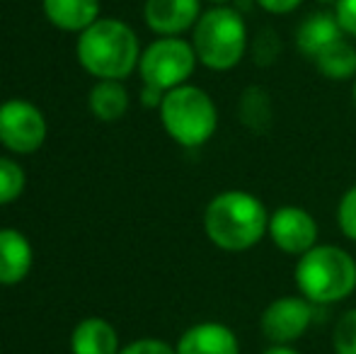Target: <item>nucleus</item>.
<instances>
[{
	"mask_svg": "<svg viewBox=\"0 0 356 354\" xmlns=\"http://www.w3.org/2000/svg\"><path fill=\"white\" fill-rule=\"evenodd\" d=\"M269 211L264 202L245 189L218 192L204 209V233L218 250L245 252L267 238Z\"/></svg>",
	"mask_w": 356,
	"mask_h": 354,
	"instance_id": "nucleus-1",
	"label": "nucleus"
},
{
	"mask_svg": "<svg viewBox=\"0 0 356 354\" xmlns=\"http://www.w3.org/2000/svg\"><path fill=\"white\" fill-rule=\"evenodd\" d=\"M293 282L310 303L334 306L356 291V260L344 248L318 243L296 260Z\"/></svg>",
	"mask_w": 356,
	"mask_h": 354,
	"instance_id": "nucleus-2",
	"label": "nucleus"
},
{
	"mask_svg": "<svg viewBox=\"0 0 356 354\" xmlns=\"http://www.w3.org/2000/svg\"><path fill=\"white\" fill-rule=\"evenodd\" d=\"M78 61L99 81H122L141 61L138 37L122 19H97L78 39Z\"/></svg>",
	"mask_w": 356,
	"mask_h": 354,
	"instance_id": "nucleus-3",
	"label": "nucleus"
},
{
	"mask_svg": "<svg viewBox=\"0 0 356 354\" xmlns=\"http://www.w3.org/2000/svg\"><path fill=\"white\" fill-rule=\"evenodd\" d=\"M192 47L209 71L225 73L240 66L250 47L245 15L233 5H213L192 29Z\"/></svg>",
	"mask_w": 356,
	"mask_h": 354,
	"instance_id": "nucleus-4",
	"label": "nucleus"
},
{
	"mask_svg": "<svg viewBox=\"0 0 356 354\" xmlns=\"http://www.w3.org/2000/svg\"><path fill=\"white\" fill-rule=\"evenodd\" d=\"M160 122L175 143L184 148H202L218 129V109L207 90L187 83L165 92Z\"/></svg>",
	"mask_w": 356,
	"mask_h": 354,
	"instance_id": "nucleus-5",
	"label": "nucleus"
},
{
	"mask_svg": "<svg viewBox=\"0 0 356 354\" xmlns=\"http://www.w3.org/2000/svg\"><path fill=\"white\" fill-rule=\"evenodd\" d=\"M197 63L199 58L192 42H184L179 37H160L141 54L138 73L143 78V86L170 92L179 86H187Z\"/></svg>",
	"mask_w": 356,
	"mask_h": 354,
	"instance_id": "nucleus-6",
	"label": "nucleus"
},
{
	"mask_svg": "<svg viewBox=\"0 0 356 354\" xmlns=\"http://www.w3.org/2000/svg\"><path fill=\"white\" fill-rule=\"evenodd\" d=\"M315 303L305 296H279L259 316V330L269 345H293L315 321Z\"/></svg>",
	"mask_w": 356,
	"mask_h": 354,
	"instance_id": "nucleus-7",
	"label": "nucleus"
},
{
	"mask_svg": "<svg viewBox=\"0 0 356 354\" xmlns=\"http://www.w3.org/2000/svg\"><path fill=\"white\" fill-rule=\"evenodd\" d=\"M267 238L284 255L300 257L310 248L318 246L320 226L308 209L296 207V204H286V207L269 211Z\"/></svg>",
	"mask_w": 356,
	"mask_h": 354,
	"instance_id": "nucleus-8",
	"label": "nucleus"
},
{
	"mask_svg": "<svg viewBox=\"0 0 356 354\" xmlns=\"http://www.w3.org/2000/svg\"><path fill=\"white\" fill-rule=\"evenodd\" d=\"M47 138V119L27 99L0 104V143L13 153H34Z\"/></svg>",
	"mask_w": 356,
	"mask_h": 354,
	"instance_id": "nucleus-9",
	"label": "nucleus"
},
{
	"mask_svg": "<svg viewBox=\"0 0 356 354\" xmlns=\"http://www.w3.org/2000/svg\"><path fill=\"white\" fill-rule=\"evenodd\" d=\"M202 17V0H145L143 19L160 37H179Z\"/></svg>",
	"mask_w": 356,
	"mask_h": 354,
	"instance_id": "nucleus-10",
	"label": "nucleus"
},
{
	"mask_svg": "<svg viewBox=\"0 0 356 354\" xmlns=\"http://www.w3.org/2000/svg\"><path fill=\"white\" fill-rule=\"evenodd\" d=\"M177 354H240V340L225 323L204 321L179 335Z\"/></svg>",
	"mask_w": 356,
	"mask_h": 354,
	"instance_id": "nucleus-11",
	"label": "nucleus"
},
{
	"mask_svg": "<svg viewBox=\"0 0 356 354\" xmlns=\"http://www.w3.org/2000/svg\"><path fill=\"white\" fill-rule=\"evenodd\" d=\"M344 29L339 27L334 13H327V10H318V13H310L303 22L296 29V47L303 54L305 58L315 61L320 54L327 47H332L334 42L344 39Z\"/></svg>",
	"mask_w": 356,
	"mask_h": 354,
	"instance_id": "nucleus-12",
	"label": "nucleus"
},
{
	"mask_svg": "<svg viewBox=\"0 0 356 354\" xmlns=\"http://www.w3.org/2000/svg\"><path fill=\"white\" fill-rule=\"evenodd\" d=\"M34 252L29 241L15 228H0V284H17L32 269Z\"/></svg>",
	"mask_w": 356,
	"mask_h": 354,
	"instance_id": "nucleus-13",
	"label": "nucleus"
},
{
	"mask_svg": "<svg viewBox=\"0 0 356 354\" xmlns=\"http://www.w3.org/2000/svg\"><path fill=\"white\" fill-rule=\"evenodd\" d=\"M238 119L250 134L272 131L274 127V97L264 86H248L238 99Z\"/></svg>",
	"mask_w": 356,
	"mask_h": 354,
	"instance_id": "nucleus-14",
	"label": "nucleus"
},
{
	"mask_svg": "<svg viewBox=\"0 0 356 354\" xmlns=\"http://www.w3.org/2000/svg\"><path fill=\"white\" fill-rule=\"evenodd\" d=\"M44 15L63 32H85L97 22L99 0H44Z\"/></svg>",
	"mask_w": 356,
	"mask_h": 354,
	"instance_id": "nucleus-15",
	"label": "nucleus"
},
{
	"mask_svg": "<svg viewBox=\"0 0 356 354\" xmlns=\"http://www.w3.org/2000/svg\"><path fill=\"white\" fill-rule=\"evenodd\" d=\"M73 354H119L117 330L102 318H85L71 335Z\"/></svg>",
	"mask_w": 356,
	"mask_h": 354,
	"instance_id": "nucleus-16",
	"label": "nucleus"
},
{
	"mask_svg": "<svg viewBox=\"0 0 356 354\" xmlns=\"http://www.w3.org/2000/svg\"><path fill=\"white\" fill-rule=\"evenodd\" d=\"M313 63L327 81H352L356 78V47L344 37L325 49Z\"/></svg>",
	"mask_w": 356,
	"mask_h": 354,
	"instance_id": "nucleus-17",
	"label": "nucleus"
},
{
	"mask_svg": "<svg viewBox=\"0 0 356 354\" xmlns=\"http://www.w3.org/2000/svg\"><path fill=\"white\" fill-rule=\"evenodd\" d=\"M90 109L99 122H117L129 109V92L119 81H99L90 90Z\"/></svg>",
	"mask_w": 356,
	"mask_h": 354,
	"instance_id": "nucleus-18",
	"label": "nucleus"
},
{
	"mask_svg": "<svg viewBox=\"0 0 356 354\" xmlns=\"http://www.w3.org/2000/svg\"><path fill=\"white\" fill-rule=\"evenodd\" d=\"M248 54L252 56L254 66H272L282 54V37L274 27H259L254 37H250Z\"/></svg>",
	"mask_w": 356,
	"mask_h": 354,
	"instance_id": "nucleus-19",
	"label": "nucleus"
},
{
	"mask_svg": "<svg viewBox=\"0 0 356 354\" xmlns=\"http://www.w3.org/2000/svg\"><path fill=\"white\" fill-rule=\"evenodd\" d=\"M24 170L10 158H0V207L10 204L22 194Z\"/></svg>",
	"mask_w": 356,
	"mask_h": 354,
	"instance_id": "nucleus-20",
	"label": "nucleus"
},
{
	"mask_svg": "<svg viewBox=\"0 0 356 354\" xmlns=\"http://www.w3.org/2000/svg\"><path fill=\"white\" fill-rule=\"evenodd\" d=\"M334 354H356V308H349L337 318L332 330Z\"/></svg>",
	"mask_w": 356,
	"mask_h": 354,
	"instance_id": "nucleus-21",
	"label": "nucleus"
},
{
	"mask_svg": "<svg viewBox=\"0 0 356 354\" xmlns=\"http://www.w3.org/2000/svg\"><path fill=\"white\" fill-rule=\"evenodd\" d=\"M337 226L347 241L356 243V184L349 187L347 192L339 197L337 204Z\"/></svg>",
	"mask_w": 356,
	"mask_h": 354,
	"instance_id": "nucleus-22",
	"label": "nucleus"
},
{
	"mask_svg": "<svg viewBox=\"0 0 356 354\" xmlns=\"http://www.w3.org/2000/svg\"><path fill=\"white\" fill-rule=\"evenodd\" d=\"M334 17L347 37L356 39V0H337L334 3Z\"/></svg>",
	"mask_w": 356,
	"mask_h": 354,
	"instance_id": "nucleus-23",
	"label": "nucleus"
},
{
	"mask_svg": "<svg viewBox=\"0 0 356 354\" xmlns=\"http://www.w3.org/2000/svg\"><path fill=\"white\" fill-rule=\"evenodd\" d=\"M119 354H177L175 347H170L163 340H153V337H145V340H136L131 345H127Z\"/></svg>",
	"mask_w": 356,
	"mask_h": 354,
	"instance_id": "nucleus-24",
	"label": "nucleus"
},
{
	"mask_svg": "<svg viewBox=\"0 0 356 354\" xmlns=\"http://www.w3.org/2000/svg\"><path fill=\"white\" fill-rule=\"evenodd\" d=\"M300 3L303 0H254V5L267 15H291L300 8Z\"/></svg>",
	"mask_w": 356,
	"mask_h": 354,
	"instance_id": "nucleus-25",
	"label": "nucleus"
},
{
	"mask_svg": "<svg viewBox=\"0 0 356 354\" xmlns=\"http://www.w3.org/2000/svg\"><path fill=\"white\" fill-rule=\"evenodd\" d=\"M163 97H165V92H163V90H158V88H150V86H143L141 99H143V104H145V107H158V109H160V104H163Z\"/></svg>",
	"mask_w": 356,
	"mask_h": 354,
	"instance_id": "nucleus-26",
	"label": "nucleus"
},
{
	"mask_svg": "<svg viewBox=\"0 0 356 354\" xmlns=\"http://www.w3.org/2000/svg\"><path fill=\"white\" fill-rule=\"evenodd\" d=\"M262 354H300L293 345H269Z\"/></svg>",
	"mask_w": 356,
	"mask_h": 354,
	"instance_id": "nucleus-27",
	"label": "nucleus"
},
{
	"mask_svg": "<svg viewBox=\"0 0 356 354\" xmlns=\"http://www.w3.org/2000/svg\"><path fill=\"white\" fill-rule=\"evenodd\" d=\"M209 3H213V5H228L230 0H209Z\"/></svg>",
	"mask_w": 356,
	"mask_h": 354,
	"instance_id": "nucleus-28",
	"label": "nucleus"
},
{
	"mask_svg": "<svg viewBox=\"0 0 356 354\" xmlns=\"http://www.w3.org/2000/svg\"><path fill=\"white\" fill-rule=\"evenodd\" d=\"M318 3H323V5H334L337 0H318Z\"/></svg>",
	"mask_w": 356,
	"mask_h": 354,
	"instance_id": "nucleus-29",
	"label": "nucleus"
},
{
	"mask_svg": "<svg viewBox=\"0 0 356 354\" xmlns=\"http://www.w3.org/2000/svg\"><path fill=\"white\" fill-rule=\"evenodd\" d=\"M352 97H354V104H356V78H354V90H352Z\"/></svg>",
	"mask_w": 356,
	"mask_h": 354,
	"instance_id": "nucleus-30",
	"label": "nucleus"
}]
</instances>
